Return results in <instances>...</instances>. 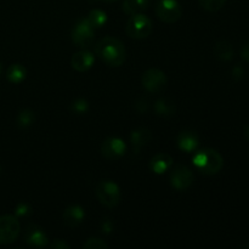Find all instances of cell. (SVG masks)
<instances>
[{"mask_svg":"<svg viewBox=\"0 0 249 249\" xmlns=\"http://www.w3.org/2000/svg\"><path fill=\"white\" fill-rule=\"evenodd\" d=\"M95 53L106 65L112 67H118L125 61L126 53L123 43L112 36L102 38L95 46Z\"/></svg>","mask_w":249,"mask_h":249,"instance_id":"cell-1","label":"cell"},{"mask_svg":"<svg viewBox=\"0 0 249 249\" xmlns=\"http://www.w3.org/2000/svg\"><path fill=\"white\" fill-rule=\"evenodd\" d=\"M194 164L197 169L206 175L216 174L223 168V157L220 153L212 148L198 151L194 157Z\"/></svg>","mask_w":249,"mask_h":249,"instance_id":"cell-2","label":"cell"},{"mask_svg":"<svg viewBox=\"0 0 249 249\" xmlns=\"http://www.w3.org/2000/svg\"><path fill=\"white\" fill-rule=\"evenodd\" d=\"M95 194H96V197L100 201V203L108 207V208H113L121 201V191H119V187L114 182L109 181V180L100 181L96 185Z\"/></svg>","mask_w":249,"mask_h":249,"instance_id":"cell-3","label":"cell"},{"mask_svg":"<svg viewBox=\"0 0 249 249\" xmlns=\"http://www.w3.org/2000/svg\"><path fill=\"white\" fill-rule=\"evenodd\" d=\"M152 32V23L147 16L142 14L131 15L126 22V33L133 39H145Z\"/></svg>","mask_w":249,"mask_h":249,"instance_id":"cell-4","label":"cell"},{"mask_svg":"<svg viewBox=\"0 0 249 249\" xmlns=\"http://www.w3.org/2000/svg\"><path fill=\"white\" fill-rule=\"evenodd\" d=\"M156 15L165 23H175L181 17L182 10L177 0H160L156 5Z\"/></svg>","mask_w":249,"mask_h":249,"instance_id":"cell-5","label":"cell"},{"mask_svg":"<svg viewBox=\"0 0 249 249\" xmlns=\"http://www.w3.org/2000/svg\"><path fill=\"white\" fill-rule=\"evenodd\" d=\"M168 79L164 72L157 68H151L146 71L142 75V85L151 94H160L167 88Z\"/></svg>","mask_w":249,"mask_h":249,"instance_id":"cell-6","label":"cell"},{"mask_svg":"<svg viewBox=\"0 0 249 249\" xmlns=\"http://www.w3.org/2000/svg\"><path fill=\"white\" fill-rule=\"evenodd\" d=\"M19 233V223L16 216H0V245H9L17 238Z\"/></svg>","mask_w":249,"mask_h":249,"instance_id":"cell-7","label":"cell"},{"mask_svg":"<svg viewBox=\"0 0 249 249\" xmlns=\"http://www.w3.org/2000/svg\"><path fill=\"white\" fill-rule=\"evenodd\" d=\"M94 29L87 19H80L74 26L72 31V40L73 43L77 44L78 46H89L94 41Z\"/></svg>","mask_w":249,"mask_h":249,"instance_id":"cell-8","label":"cell"},{"mask_svg":"<svg viewBox=\"0 0 249 249\" xmlns=\"http://www.w3.org/2000/svg\"><path fill=\"white\" fill-rule=\"evenodd\" d=\"M194 181V175L191 170L185 165H175L170 173V182L174 189L184 191L191 186Z\"/></svg>","mask_w":249,"mask_h":249,"instance_id":"cell-9","label":"cell"},{"mask_svg":"<svg viewBox=\"0 0 249 249\" xmlns=\"http://www.w3.org/2000/svg\"><path fill=\"white\" fill-rule=\"evenodd\" d=\"M125 143L118 138H107L101 145V152L107 160H118L125 153Z\"/></svg>","mask_w":249,"mask_h":249,"instance_id":"cell-10","label":"cell"},{"mask_svg":"<svg viewBox=\"0 0 249 249\" xmlns=\"http://www.w3.org/2000/svg\"><path fill=\"white\" fill-rule=\"evenodd\" d=\"M24 240L28 245L33 246V247H44L48 243V236L40 226L32 224L26 229Z\"/></svg>","mask_w":249,"mask_h":249,"instance_id":"cell-11","label":"cell"},{"mask_svg":"<svg viewBox=\"0 0 249 249\" xmlns=\"http://www.w3.org/2000/svg\"><path fill=\"white\" fill-rule=\"evenodd\" d=\"M94 63V55L87 50H82L74 53L72 57V67L78 72H85Z\"/></svg>","mask_w":249,"mask_h":249,"instance_id":"cell-12","label":"cell"},{"mask_svg":"<svg viewBox=\"0 0 249 249\" xmlns=\"http://www.w3.org/2000/svg\"><path fill=\"white\" fill-rule=\"evenodd\" d=\"M178 146L180 150H184L186 152H191L198 147V136L194 131H182L178 136Z\"/></svg>","mask_w":249,"mask_h":249,"instance_id":"cell-13","label":"cell"},{"mask_svg":"<svg viewBox=\"0 0 249 249\" xmlns=\"http://www.w3.org/2000/svg\"><path fill=\"white\" fill-rule=\"evenodd\" d=\"M173 165V158L167 153H158L151 160L150 167L156 174H163L169 170Z\"/></svg>","mask_w":249,"mask_h":249,"instance_id":"cell-14","label":"cell"},{"mask_svg":"<svg viewBox=\"0 0 249 249\" xmlns=\"http://www.w3.org/2000/svg\"><path fill=\"white\" fill-rule=\"evenodd\" d=\"M84 219V211L79 206H71L63 213V220L65 224L70 228H75L79 225Z\"/></svg>","mask_w":249,"mask_h":249,"instance_id":"cell-15","label":"cell"},{"mask_svg":"<svg viewBox=\"0 0 249 249\" xmlns=\"http://www.w3.org/2000/svg\"><path fill=\"white\" fill-rule=\"evenodd\" d=\"M151 139H152V134H151V131L146 128L136 129V130H134L130 135V141L136 151H139L141 147L147 145V143L150 142Z\"/></svg>","mask_w":249,"mask_h":249,"instance_id":"cell-16","label":"cell"},{"mask_svg":"<svg viewBox=\"0 0 249 249\" xmlns=\"http://www.w3.org/2000/svg\"><path fill=\"white\" fill-rule=\"evenodd\" d=\"M214 53L221 61H230L233 57V48L229 41L221 40L215 44Z\"/></svg>","mask_w":249,"mask_h":249,"instance_id":"cell-17","label":"cell"},{"mask_svg":"<svg viewBox=\"0 0 249 249\" xmlns=\"http://www.w3.org/2000/svg\"><path fill=\"white\" fill-rule=\"evenodd\" d=\"M155 111L160 117H170L175 113L177 107L174 102L168 99H160L155 104Z\"/></svg>","mask_w":249,"mask_h":249,"instance_id":"cell-18","label":"cell"},{"mask_svg":"<svg viewBox=\"0 0 249 249\" xmlns=\"http://www.w3.org/2000/svg\"><path fill=\"white\" fill-rule=\"evenodd\" d=\"M27 75V70L23 67L22 65H19V63H14V65H11L9 67V70H7V79H9V82L14 83V84H18V83H21L22 80L26 78Z\"/></svg>","mask_w":249,"mask_h":249,"instance_id":"cell-19","label":"cell"},{"mask_svg":"<svg viewBox=\"0 0 249 249\" xmlns=\"http://www.w3.org/2000/svg\"><path fill=\"white\" fill-rule=\"evenodd\" d=\"M150 5V0H125L123 4V10L128 15H135L146 10Z\"/></svg>","mask_w":249,"mask_h":249,"instance_id":"cell-20","label":"cell"},{"mask_svg":"<svg viewBox=\"0 0 249 249\" xmlns=\"http://www.w3.org/2000/svg\"><path fill=\"white\" fill-rule=\"evenodd\" d=\"M85 19H87V22L92 28H100V27H102L106 23L107 15L102 10L95 9L89 12V15H88Z\"/></svg>","mask_w":249,"mask_h":249,"instance_id":"cell-21","label":"cell"},{"mask_svg":"<svg viewBox=\"0 0 249 249\" xmlns=\"http://www.w3.org/2000/svg\"><path fill=\"white\" fill-rule=\"evenodd\" d=\"M34 118H36V116L31 109H23V111L19 112L18 117H17V124L21 128H27L33 123Z\"/></svg>","mask_w":249,"mask_h":249,"instance_id":"cell-22","label":"cell"},{"mask_svg":"<svg viewBox=\"0 0 249 249\" xmlns=\"http://www.w3.org/2000/svg\"><path fill=\"white\" fill-rule=\"evenodd\" d=\"M198 2L207 11L215 12L219 11L225 5L226 0H198Z\"/></svg>","mask_w":249,"mask_h":249,"instance_id":"cell-23","label":"cell"},{"mask_svg":"<svg viewBox=\"0 0 249 249\" xmlns=\"http://www.w3.org/2000/svg\"><path fill=\"white\" fill-rule=\"evenodd\" d=\"M83 247L87 249H101V248H107V243L105 241H102L101 238H89L87 242L83 245Z\"/></svg>","mask_w":249,"mask_h":249,"instance_id":"cell-24","label":"cell"},{"mask_svg":"<svg viewBox=\"0 0 249 249\" xmlns=\"http://www.w3.org/2000/svg\"><path fill=\"white\" fill-rule=\"evenodd\" d=\"M72 109L77 113H84L88 111V102L83 99L75 100L72 105Z\"/></svg>","mask_w":249,"mask_h":249,"instance_id":"cell-25","label":"cell"},{"mask_svg":"<svg viewBox=\"0 0 249 249\" xmlns=\"http://www.w3.org/2000/svg\"><path fill=\"white\" fill-rule=\"evenodd\" d=\"M32 209L31 207L27 203H19L18 206L16 207V215L21 216V218H24V216H28L31 214Z\"/></svg>","mask_w":249,"mask_h":249,"instance_id":"cell-26","label":"cell"},{"mask_svg":"<svg viewBox=\"0 0 249 249\" xmlns=\"http://www.w3.org/2000/svg\"><path fill=\"white\" fill-rule=\"evenodd\" d=\"M51 247L53 248H56V249H65V248H70V245H67L66 242H63L62 240H57L55 241L53 243H51Z\"/></svg>","mask_w":249,"mask_h":249,"instance_id":"cell-27","label":"cell"},{"mask_svg":"<svg viewBox=\"0 0 249 249\" xmlns=\"http://www.w3.org/2000/svg\"><path fill=\"white\" fill-rule=\"evenodd\" d=\"M241 57L245 61H247V62H249V43L246 44L242 48V50H241Z\"/></svg>","mask_w":249,"mask_h":249,"instance_id":"cell-28","label":"cell"},{"mask_svg":"<svg viewBox=\"0 0 249 249\" xmlns=\"http://www.w3.org/2000/svg\"><path fill=\"white\" fill-rule=\"evenodd\" d=\"M233 77L235 78H240V77H242V74H243V71H242V68L241 67H236L235 70H233Z\"/></svg>","mask_w":249,"mask_h":249,"instance_id":"cell-29","label":"cell"},{"mask_svg":"<svg viewBox=\"0 0 249 249\" xmlns=\"http://www.w3.org/2000/svg\"><path fill=\"white\" fill-rule=\"evenodd\" d=\"M246 138H247L248 140H249V126H248L247 129H246Z\"/></svg>","mask_w":249,"mask_h":249,"instance_id":"cell-30","label":"cell"},{"mask_svg":"<svg viewBox=\"0 0 249 249\" xmlns=\"http://www.w3.org/2000/svg\"><path fill=\"white\" fill-rule=\"evenodd\" d=\"M1 71H2V67H1V63H0V74H1Z\"/></svg>","mask_w":249,"mask_h":249,"instance_id":"cell-31","label":"cell"},{"mask_svg":"<svg viewBox=\"0 0 249 249\" xmlns=\"http://www.w3.org/2000/svg\"><path fill=\"white\" fill-rule=\"evenodd\" d=\"M105 1H116V0H105Z\"/></svg>","mask_w":249,"mask_h":249,"instance_id":"cell-32","label":"cell"}]
</instances>
